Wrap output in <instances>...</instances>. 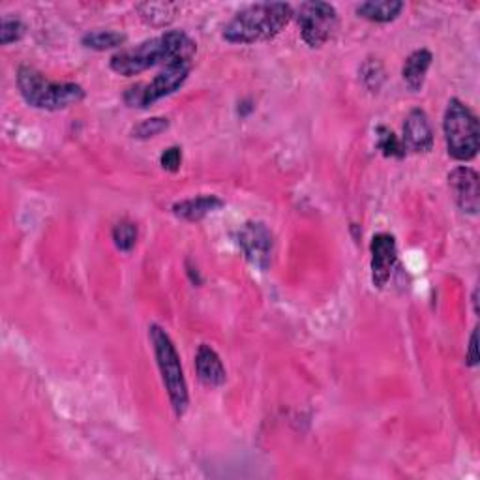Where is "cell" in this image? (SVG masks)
<instances>
[{"mask_svg":"<svg viewBox=\"0 0 480 480\" xmlns=\"http://www.w3.org/2000/svg\"><path fill=\"white\" fill-rule=\"evenodd\" d=\"M195 42L183 30H169L133 47L120 49L111 57V70L120 76H137L154 66L192 62Z\"/></svg>","mask_w":480,"mask_h":480,"instance_id":"obj_1","label":"cell"},{"mask_svg":"<svg viewBox=\"0 0 480 480\" xmlns=\"http://www.w3.org/2000/svg\"><path fill=\"white\" fill-rule=\"evenodd\" d=\"M293 19L286 3H259L240 10L227 21L222 37L231 44H257L277 38Z\"/></svg>","mask_w":480,"mask_h":480,"instance_id":"obj_2","label":"cell"},{"mask_svg":"<svg viewBox=\"0 0 480 480\" xmlns=\"http://www.w3.org/2000/svg\"><path fill=\"white\" fill-rule=\"evenodd\" d=\"M17 87L25 101L32 108L58 111L79 104L85 90L76 83H55L32 66H19Z\"/></svg>","mask_w":480,"mask_h":480,"instance_id":"obj_3","label":"cell"},{"mask_svg":"<svg viewBox=\"0 0 480 480\" xmlns=\"http://www.w3.org/2000/svg\"><path fill=\"white\" fill-rule=\"evenodd\" d=\"M149 330H151L149 334H151V341H152V350H154L156 362H158V368L162 373L163 387L169 394L171 407L175 409L177 417H183L188 409L190 396H188V385L184 380L181 357L175 350V344L171 341L169 334L162 327L151 325Z\"/></svg>","mask_w":480,"mask_h":480,"instance_id":"obj_4","label":"cell"},{"mask_svg":"<svg viewBox=\"0 0 480 480\" xmlns=\"http://www.w3.org/2000/svg\"><path fill=\"white\" fill-rule=\"evenodd\" d=\"M443 131L449 154L454 160L469 162L476 156L480 145L478 120L475 113L458 98H453L447 110H444Z\"/></svg>","mask_w":480,"mask_h":480,"instance_id":"obj_5","label":"cell"},{"mask_svg":"<svg viewBox=\"0 0 480 480\" xmlns=\"http://www.w3.org/2000/svg\"><path fill=\"white\" fill-rule=\"evenodd\" d=\"M190 66L192 62H175L165 66L163 70L149 83H137L130 87L124 92V101L128 108H137V110H145L152 104H156L158 99L173 94L179 90L184 81L190 76Z\"/></svg>","mask_w":480,"mask_h":480,"instance_id":"obj_6","label":"cell"},{"mask_svg":"<svg viewBox=\"0 0 480 480\" xmlns=\"http://www.w3.org/2000/svg\"><path fill=\"white\" fill-rule=\"evenodd\" d=\"M302 40L310 47L325 46L338 28V12L329 3H304L297 12Z\"/></svg>","mask_w":480,"mask_h":480,"instance_id":"obj_7","label":"cell"},{"mask_svg":"<svg viewBox=\"0 0 480 480\" xmlns=\"http://www.w3.org/2000/svg\"><path fill=\"white\" fill-rule=\"evenodd\" d=\"M236 243L245 257L257 268L266 270L272 261L274 238L263 222H248L236 233Z\"/></svg>","mask_w":480,"mask_h":480,"instance_id":"obj_8","label":"cell"},{"mask_svg":"<svg viewBox=\"0 0 480 480\" xmlns=\"http://www.w3.org/2000/svg\"><path fill=\"white\" fill-rule=\"evenodd\" d=\"M371 282L375 287H385L398 261L396 240L389 233H377L371 238Z\"/></svg>","mask_w":480,"mask_h":480,"instance_id":"obj_9","label":"cell"},{"mask_svg":"<svg viewBox=\"0 0 480 480\" xmlns=\"http://www.w3.org/2000/svg\"><path fill=\"white\" fill-rule=\"evenodd\" d=\"M449 188L458 207L464 213L476 214L480 209V183L476 171L471 167H456L449 173Z\"/></svg>","mask_w":480,"mask_h":480,"instance_id":"obj_10","label":"cell"},{"mask_svg":"<svg viewBox=\"0 0 480 480\" xmlns=\"http://www.w3.org/2000/svg\"><path fill=\"white\" fill-rule=\"evenodd\" d=\"M402 145L405 152H430L433 147V130L423 110H413L403 124Z\"/></svg>","mask_w":480,"mask_h":480,"instance_id":"obj_11","label":"cell"},{"mask_svg":"<svg viewBox=\"0 0 480 480\" xmlns=\"http://www.w3.org/2000/svg\"><path fill=\"white\" fill-rule=\"evenodd\" d=\"M195 370H197V377L201 380V383H204L207 387H220L227 380L222 359L207 344H201L197 350Z\"/></svg>","mask_w":480,"mask_h":480,"instance_id":"obj_12","label":"cell"},{"mask_svg":"<svg viewBox=\"0 0 480 480\" xmlns=\"http://www.w3.org/2000/svg\"><path fill=\"white\" fill-rule=\"evenodd\" d=\"M224 207V201L216 195H197L173 204V213L188 222H199L211 213Z\"/></svg>","mask_w":480,"mask_h":480,"instance_id":"obj_13","label":"cell"},{"mask_svg":"<svg viewBox=\"0 0 480 480\" xmlns=\"http://www.w3.org/2000/svg\"><path fill=\"white\" fill-rule=\"evenodd\" d=\"M432 60H433V57L428 49H417L415 53H411L407 57L402 76H403L405 85L413 92H419L423 89L426 74L432 66Z\"/></svg>","mask_w":480,"mask_h":480,"instance_id":"obj_14","label":"cell"},{"mask_svg":"<svg viewBox=\"0 0 480 480\" xmlns=\"http://www.w3.org/2000/svg\"><path fill=\"white\" fill-rule=\"evenodd\" d=\"M403 10L400 0H381V3H362L357 6V14L368 21L389 23L394 21Z\"/></svg>","mask_w":480,"mask_h":480,"instance_id":"obj_15","label":"cell"},{"mask_svg":"<svg viewBox=\"0 0 480 480\" xmlns=\"http://www.w3.org/2000/svg\"><path fill=\"white\" fill-rule=\"evenodd\" d=\"M124 42H126V34L115 30H92L83 37V46L96 51L120 47Z\"/></svg>","mask_w":480,"mask_h":480,"instance_id":"obj_16","label":"cell"},{"mask_svg":"<svg viewBox=\"0 0 480 480\" xmlns=\"http://www.w3.org/2000/svg\"><path fill=\"white\" fill-rule=\"evenodd\" d=\"M377 133V149H380L385 156L389 158H403L405 149L402 145V140H398V135L389 130L387 126H380L375 130Z\"/></svg>","mask_w":480,"mask_h":480,"instance_id":"obj_17","label":"cell"},{"mask_svg":"<svg viewBox=\"0 0 480 480\" xmlns=\"http://www.w3.org/2000/svg\"><path fill=\"white\" fill-rule=\"evenodd\" d=\"M113 240H115V246L120 250V252H130L135 243H137V227L133 222H128V220H122L115 225L113 229Z\"/></svg>","mask_w":480,"mask_h":480,"instance_id":"obj_18","label":"cell"},{"mask_svg":"<svg viewBox=\"0 0 480 480\" xmlns=\"http://www.w3.org/2000/svg\"><path fill=\"white\" fill-rule=\"evenodd\" d=\"M167 128H169V120L163 117L145 119L131 128V137H137V140H149V137H156L158 133L165 131Z\"/></svg>","mask_w":480,"mask_h":480,"instance_id":"obj_19","label":"cell"},{"mask_svg":"<svg viewBox=\"0 0 480 480\" xmlns=\"http://www.w3.org/2000/svg\"><path fill=\"white\" fill-rule=\"evenodd\" d=\"M25 34V25L17 17H5L3 19V28H0V40H3V46H10Z\"/></svg>","mask_w":480,"mask_h":480,"instance_id":"obj_20","label":"cell"},{"mask_svg":"<svg viewBox=\"0 0 480 480\" xmlns=\"http://www.w3.org/2000/svg\"><path fill=\"white\" fill-rule=\"evenodd\" d=\"M160 163L165 171H171V173H177V171L181 169V163H183V151L179 147H169L162 158H160Z\"/></svg>","mask_w":480,"mask_h":480,"instance_id":"obj_21","label":"cell"},{"mask_svg":"<svg viewBox=\"0 0 480 480\" xmlns=\"http://www.w3.org/2000/svg\"><path fill=\"white\" fill-rule=\"evenodd\" d=\"M467 362H469V366H476V362H478V355H476V330L471 334V339H469Z\"/></svg>","mask_w":480,"mask_h":480,"instance_id":"obj_22","label":"cell"}]
</instances>
